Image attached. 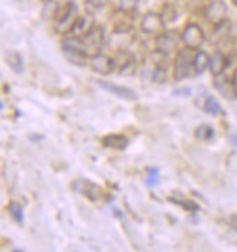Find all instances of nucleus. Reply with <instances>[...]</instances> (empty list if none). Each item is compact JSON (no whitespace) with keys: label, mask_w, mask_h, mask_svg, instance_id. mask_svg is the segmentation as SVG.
<instances>
[{"label":"nucleus","mask_w":237,"mask_h":252,"mask_svg":"<svg viewBox=\"0 0 237 252\" xmlns=\"http://www.w3.org/2000/svg\"><path fill=\"white\" fill-rule=\"evenodd\" d=\"M102 146L114 150H124L128 146V139L119 133H111L102 137Z\"/></svg>","instance_id":"4468645a"},{"label":"nucleus","mask_w":237,"mask_h":252,"mask_svg":"<svg viewBox=\"0 0 237 252\" xmlns=\"http://www.w3.org/2000/svg\"><path fill=\"white\" fill-rule=\"evenodd\" d=\"M71 188L74 192L86 197L90 201H101L105 197V192H103V188L101 185H98L92 181L85 180V178H79V180L74 181L71 184Z\"/></svg>","instance_id":"20e7f679"},{"label":"nucleus","mask_w":237,"mask_h":252,"mask_svg":"<svg viewBox=\"0 0 237 252\" xmlns=\"http://www.w3.org/2000/svg\"><path fill=\"white\" fill-rule=\"evenodd\" d=\"M57 10H59V6L54 0H47L44 3V9H42V16L44 18H56L57 15Z\"/></svg>","instance_id":"b1692460"},{"label":"nucleus","mask_w":237,"mask_h":252,"mask_svg":"<svg viewBox=\"0 0 237 252\" xmlns=\"http://www.w3.org/2000/svg\"><path fill=\"white\" fill-rule=\"evenodd\" d=\"M95 19L93 16L89 13V15H80L77 24L74 25L73 31H71V35L79 36V38H83L85 35H88L93 28H95Z\"/></svg>","instance_id":"ddd939ff"},{"label":"nucleus","mask_w":237,"mask_h":252,"mask_svg":"<svg viewBox=\"0 0 237 252\" xmlns=\"http://www.w3.org/2000/svg\"><path fill=\"white\" fill-rule=\"evenodd\" d=\"M173 95H176V96H189L191 95V88H176L173 91Z\"/></svg>","instance_id":"c756f323"},{"label":"nucleus","mask_w":237,"mask_h":252,"mask_svg":"<svg viewBox=\"0 0 237 252\" xmlns=\"http://www.w3.org/2000/svg\"><path fill=\"white\" fill-rule=\"evenodd\" d=\"M180 34L175 30H168L163 31L162 34L156 35V50H159L160 53L169 56L172 51H175L180 42Z\"/></svg>","instance_id":"6e6552de"},{"label":"nucleus","mask_w":237,"mask_h":252,"mask_svg":"<svg viewBox=\"0 0 237 252\" xmlns=\"http://www.w3.org/2000/svg\"><path fill=\"white\" fill-rule=\"evenodd\" d=\"M6 63L7 66L13 70L15 73H24L25 67H24V62H22V57L19 53H9L6 56Z\"/></svg>","instance_id":"a211bd4d"},{"label":"nucleus","mask_w":237,"mask_h":252,"mask_svg":"<svg viewBox=\"0 0 237 252\" xmlns=\"http://www.w3.org/2000/svg\"><path fill=\"white\" fill-rule=\"evenodd\" d=\"M227 66V57L221 53V51H215L211 56V62H209V70L214 76H223L224 70Z\"/></svg>","instance_id":"2eb2a0df"},{"label":"nucleus","mask_w":237,"mask_h":252,"mask_svg":"<svg viewBox=\"0 0 237 252\" xmlns=\"http://www.w3.org/2000/svg\"><path fill=\"white\" fill-rule=\"evenodd\" d=\"M233 3H235V4H236V6H237V0H233Z\"/></svg>","instance_id":"72a5a7b5"},{"label":"nucleus","mask_w":237,"mask_h":252,"mask_svg":"<svg viewBox=\"0 0 237 252\" xmlns=\"http://www.w3.org/2000/svg\"><path fill=\"white\" fill-rule=\"evenodd\" d=\"M195 137L201 142H208L214 137V130L208 124H201L195 128Z\"/></svg>","instance_id":"4be33fe9"},{"label":"nucleus","mask_w":237,"mask_h":252,"mask_svg":"<svg viewBox=\"0 0 237 252\" xmlns=\"http://www.w3.org/2000/svg\"><path fill=\"white\" fill-rule=\"evenodd\" d=\"M79 18L80 13L77 4L74 1H67L57 10V15L54 18V31L59 35H70Z\"/></svg>","instance_id":"f257e3e1"},{"label":"nucleus","mask_w":237,"mask_h":252,"mask_svg":"<svg viewBox=\"0 0 237 252\" xmlns=\"http://www.w3.org/2000/svg\"><path fill=\"white\" fill-rule=\"evenodd\" d=\"M90 67L92 70L98 74L106 76L109 73H112L115 70V59H111L109 56L105 54H98L95 57H90Z\"/></svg>","instance_id":"9d476101"},{"label":"nucleus","mask_w":237,"mask_h":252,"mask_svg":"<svg viewBox=\"0 0 237 252\" xmlns=\"http://www.w3.org/2000/svg\"><path fill=\"white\" fill-rule=\"evenodd\" d=\"M203 109L207 112V114H209V115H218V114L221 112L220 102H218L212 95H207Z\"/></svg>","instance_id":"412c9836"},{"label":"nucleus","mask_w":237,"mask_h":252,"mask_svg":"<svg viewBox=\"0 0 237 252\" xmlns=\"http://www.w3.org/2000/svg\"><path fill=\"white\" fill-rule=\"evenodd\" d=\"M160 16H162V19L165 21V24H166V25L170 24V22H175V21H176V18H178V10H176L175 4H173V3H170V1H166V3L162 6Z\"/></svg>","instance_id":"6ab92c4d"},{"label":"nucleus","mask_w":237,"mask_h":252,"mask_svg":"<svg viewBox=\"0 0 237 252\" xmlns=\"http://www.w3.org/2000/svg\"><path fill=\"white\" fill-rule=\"evenodd\" d=\"M160 182V171L156 166L147 169V184L148 187H156Z\"/></svg>","instance_id":"a878e982"},{"label":"nucleus","mask_w":237,"mask_h":252,"mask_svg":"<svg viewBox=\"0 0 237 252\" xmlns=\"http://www.w3.org/2000/svg\"><path fill=\"white\" fill-rule=\"evenodd\" d=\"M232 83H233V91H235V95L237 96V72L235 73V76H233V80H232Z\"/></svg>","instance_id":"7c9ffc66"},{"label":"nucleus","mask_w":237,"mask_h":252,"mask_svg":"<svg viewBox=\"0 0 237 252\" xmlns=\"http://www.w3.org/2000/svg\"><path fill=\"white\" fill-rule=\"evenodd\" d=\"M138 1H140V0H119L118 10L125 12V13H134L137 10Z\"/></svg>","instance_id":"393cba45"},{"label":"nucleus","mask_w":237,"mask_h":252,"mask_svg":"<svg viewBox=\"0 0 237 252\" xmlns=\"http://www.w3.org/2000/svg\"><path fill=\"white\" fill-rule=\"evenodd\" d=\"M170 201H173L175 204L183 207L185 210H188V212H191V213H197V212L200 210V206H198L194 200H186V198H183V200H176V198H170Z\"/></svg>","instance_id":"5701e85b"},{"label":"nucleus","mask_w":237,"mask_h":252,"mask_svg":"<svg viewBox=\"0 0 237 252\" xmlns=\"http://www.w3.org/2000/svg\"><path fill=\"white\" fill-rule=\"evenodd\" d=\"M133 41H134V36L131 34V31H125V32L112 31V35L109 38L108 44L112 50L119 53V51H127L128 47L133 44Z\"/></svg>","instance_id":"9b49d317"},{"label":"nucleus","mask_w":237,"mask_h":252,"mask_svg":"<svg viewBox=\"0 0 237 252\" xmlns=\"http://www.w3.org/2000/svg\"><path fill=\"white\" fill-rule=\"evenodd\" d=\"M111 0H88V4L93 9H102L105 7Z\"/></svg>","instance_id":"c85d7f7f"},{"label":"nucleus","mask_w":237,"mask_h":252,"mask_svg":"<svg viewBox=\"0 0 237 252\" xmlns=\"http://www.w3.org/2000/svg\"><path fill=\"white\" fill-rule=\"evenodd\" d=\"M180 39L188 50H200L205 42V34L198 24L191 22L183 28L180 34Z\"/></svg>","instance_id":"39448f33"},{"label":"nucleus","mask_w":237,"mask_h":252,"mask_svg":"<svg viewBox=\"0 0 237 252\" xmlns=\"http://www.w3.org/2000/svg\"><path fill=\"white\" fill-rule=\"evenodd\" d=\"M227 16V4L223 0H212L204 7V18L214 27L223 25Z\"/></svg>","instance_id":"423d86ee"},{"label":"nucleus","mask_w":237,"mask_h":252,"mask_svg":"<svg viewBox=\"0 0 237 252\" xmlns=\"http://www.w3.org/2000/svg\"><path fill=\"white\" fill-rule=\"evenodd\" d=\"M230 140H232V143H233V146H236V147H237V133H235V134H232Z\"/></svg>","instance_id":"2f4dec72"},{"label":"nucleus","mask_w":237,"mask_h":252,"mask_svg":"<svg viewBox=\"0 0 237 252\" xmlns=\"http://www.w3.org/2000/svg\"><path fill=\"white\" fill-rule=\"evenodd\" d=\"M153 82L157 85H163L168 79V73H166V67H156V70L153 72Z\"/></svg>","instance_id":"bb28decb"},{"label":"nucleus","mask_w":237,"mask_h":252,"mask_svg":"<svg viewBox=\"0 0 237 252\" xmlns=\"http://www.w3.org/2000/svg\"><path fill=\"white\" fill-rule=\"evenodd\" d=\"M7 212H9L10 217H12L18 224H24V220H25V217H24V209H22V206H21L19 203L12 201V203L7 206Z\"/></svg>","instance_id":"aec40b11"},{"label":"nucleus","mask_w":237,"mask_h":252,"mask_svg":"<svg viewBox=\"0 0 237 252\" xmlns=\"http://www.w3.org/2000/svg\"><path fill=\"white\" fill-rule=\"evenodd\" d=\"M121 53H122L124 59H122V62H121V64L118 67L119 74L121 76H130V74H133V73L136 72V57L131 53H128V50L127 51H121Z\"/></svg>","instance_id":"f3484780"},{"label":"nucleus","mask_w":237,"mask_h":252,"mask_svg":"<svg viewBox=\"0 0 237 252\" xmlns=\"http://www.w3.org/2000/svg\"><path fill=\"white\" fill-rule=\"evenodd\" d=\"M103 44H105V31L101 25H95V28L88 35L82 38L83 50L89 57H95L101 54Z\"/></svg>","instance_id":"7ed1b4c3"},{"label":"nucleus","mask_w":237,"mask_h":252,"mask_svg":"<svg viewBox=\"0 0 237 252\" xmlns=\"http://www.w3.org/2000/svg\"><path fill=\"white\" fill-rule=\"evenodd\" d=\"M186 50L185 51L183 50L178 51V54L175 57V62H173V76H175L176 82L186 79L189 76L191 67H192V59L189 57Z\"/></svg>","instance_id":"1a4fd4ad"},{"label":"nucleus","mask_w":237,"mask_h":252,"mask_svg":"<svg viewBox=\"0 0 237 252\" xmlns=\"http://www.w3.org/2000/svg\"><path fill=\"white\" fill-rule=\"evenodd\" d=\"M61 50L68 63L83 67L89 63V56L85 53L82 45V38L74 35H67L61 41Z\"/></svg>","instance_id":"f03ea898"},{"label":"nucleus","mask_w":237,"mask_h":252,"mask_svg":"<svg viewBox=\"0 0 237 252\" xmlns=\"http://www.w3.org/2000/svg\"><path fill=\"white\" fill-rule=\"evenodd\" d=\"M209 62H211V56H208V53H205L203 50H198L195 56L192 57L194 72L197 74H203L207 69H209Z\"/></svg>","instance_id":"dca6fc26"},{"label":"nucleus","mask_w":237,"mask_h":252,"mask_svg":"<svg viewBox=\"0 0 237 252\" xmlns=\"http://www.w3.org/2000/svg\"><path fill=\"white\" fill-rule=\"evenodd\" d=\"M30 139H31V140H38V142H39V140H42L44 137H42V136H36V134H34V136H30Z\"/></svg>","instance_id":"473e14b6"},{"label":"nucleus","mask_w":237,"mask_h":252,"mask_svg":"<svg viewBox=\"0 0 237 252\" xmlns=\"http://www.w3.org/2000/svg\"><path fill=\"white\" fill-rule=\"evenodd\" d=\"M96 83L101 86L102 89H105L108 92H112L114 95H117L121 99H125V101H136L137 99V92L133 91L131 88L118 86V85H114V83L106 82V80H96Z\"/></svg>","instance_id":"f8f14e48"},{"label":"nucleus","mask_w":237,"mask_h":252,"mask_svg":"<svg viewBox=\"0 0 237 252\" xmlns=\"http://www.w3.org/2000/svg\"><path fill=\"white\" fill-rule=\"evenodd\" d=\"M232 73V76H235V73L237 72V54H232L230 57H227V66H226V70L224 73L229 72Z\"/></svg>","instance_id":"cd10ccee"},{"label":"nucleus","mask_w":237,"mask_h":252,"mask_svg":"<svg viewBox=\"0 0 237 252\" xmlns=\"http://www.w3.org/2000/svg\"><path fill=\"white\" fill-rule=\"evenodd\" d=\"M165 21L157 12H147L140 21V30L146 35H159L165 31Z\"/></svg>","instance_id":"0eeeda50"},{"label":"nucleus","mask_w":237,"mask_h":252,"mask_svg":"<svg viewBox=\"0 0 237 252\" xmlns=\"http://www.w3.org/2000/svg\"><path fill=\"white\" fill-rule=\"evenodd\" d=\"M45 1H47V0H45Z\"/></svg>","instance_id":"f704fd0d"}]
</instances>
